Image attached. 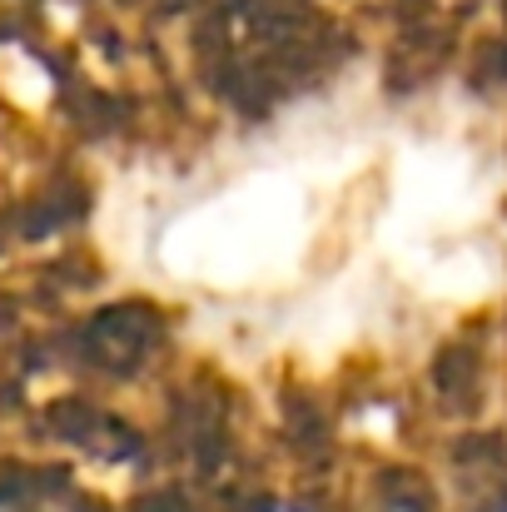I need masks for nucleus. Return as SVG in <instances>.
Returning a JSON list of instances; mask_svg holds the SVG:
<instances>
[{
    "instance_id": "obj_1",
    "label": "nucleus",
    "mask_w": 507,
    "mask_h": 512,
    "mask_svg": "<svg viewBox=\"0 0 507 512\" xmlns=\"http://www.w3.org/2000/svg\"><path fill=\"white\" fill-rule=\"evenodd\" d=\"M383 512H423V508H418L413 498H393V503H388V508H383Z\"/></svg>"
},
{
    "instance_id": "obj_2",
    "label": "nucleus",
    "mask_w": 507,
    "mask_h": 512,
    "mask_svg": "<svg viewBox=\"0 0 507 512\" xmlns=\"http://www.w3.org/2000/svg\"><path fill=\"white\" fill-rule=\"evenodd\" d=\"M264 512H309V508H299V503H269Z\"/></svg>"
},
{
    "instance_id": "obj_3",
    "label": "nucleus",
    "mask_w": 507,
    "mask_h": 512,
    "mask_svg": "<svg viewBox=\"0 0 507 512\" xmlns=\"http://www.w3.org/2000/svg\"><path fill=\"white\" fill-rule=\"evenodd\" d=\"M493 512H507V503H503V508H493Z\"/></svg>"
}]
</instances>
